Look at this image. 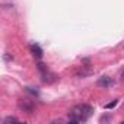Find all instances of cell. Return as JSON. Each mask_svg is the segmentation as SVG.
Segmentation results:
<instances>
[{"mask_svg":"<svg viewBox=\"0 0 124 124\" xmlns=\"http://www.w3.org/2000/svg\"><path fill=\"white\" fill-rule=\"evenodd\" d=\"M26 91H28L29 93H34V95H38V91H37V89H34V88H26Z\"/></svg>","mask_w":124,"mask_h":124,"instance_id":"52a82bcc","label":"cell"},{"mask_svg":"<svg viewBox=\"0 0 124 124\" xmlns=\"http://www.w3.org/2000/svg\"><path fill=\"white\" fill-rule=\"evenodd\" d=\"M92 112H93V108L91 105H86V104L76 105L70 109L69 123H83L92 115Z\"/></svg>","mask_w":124,"mask_h":124,"instance_id":"6da1fadb","label":"cell"},{"mask_svg":"<svg viewBox=\"0 0 124 124\" xmlns=\"http://www.w3.org/2000/svg\"><path fill=\"white\" fill-rule=\"evenodd\" d=\"M18 105H19V108H21L22 111H25V112H28V114H31V112L34 111V108H35V105H34L32 101H29V99H19Z\"/></svg>","mask_w":124,"mask_h":124,"instance_id":"7a4b0ae2","label":"cell"},{"mask_svg":"<svg viewBox=\"0 0 124 124\" xmlns=\"http://www.w3.org/2000/svg\"><path fill=\"white\" fill-rule=\"evenodd\" d=\"M3 123H5V124H10V123H19V120H18L16 117H6Z\"/></svg>","mask_w":124,"mask_h":124,"instance_id":"5b68a950","label":"cell"},{"mask_svg":"<svg viewBox=\"0 0 124 124\" xmlns=\"http://www.w3.org/2000/svg\"><path fill=\"white\" fill-rule=\"evenodd\" d=\"M31 53H32L34 57H37V58H41V57H42V50H41V47L37 45V44H32V45H31Z\"/></svg>","mask_w":124,"mask_h":124,"instance_id":"277c9868","label":"cell"},{"mask_svg":"<svg viewBox=\"0 0 124 124\" xmlns=\"http://www.w3.org/2000/svg\"><path fill=\"white\" fill-rule=\"evenodd\" d=\"M117 104H118V99H114L112 102H109V104H107V105H105V108H107V109H109V108H114V107H115Z\"/></svg>","mask_w":124,"mask_h":124,"instance_id":"8992f818","label":"cell"},{"mask_svg":"<svg viewBox=\"0 0 124 124\" xmlns=\"http://www.w3.org/2000/svg\"><path fill=\"white\" fill-rule=\"evenodd\" d=\"M101 121H109V117H102Z\"/></svg>","mask_w":124,"mask_h":124,"instance_id":"ba28073f","label":"cell"},{"mask_svg":"<svg viewBox=\"0 0 124 124\" xmlns=\"http://www.w3.org/2000/svg\"><path fill=\"white\" fill-rule=\"evenodd\" d=\"M98 86H101V88H109L111 85H112V79L109 78V76H102V78H99L98 79Z\"/></svg>","mask_w":124,"mask_h":124,"instance_id":"3957f363","label":"cell"}]
</instances>
